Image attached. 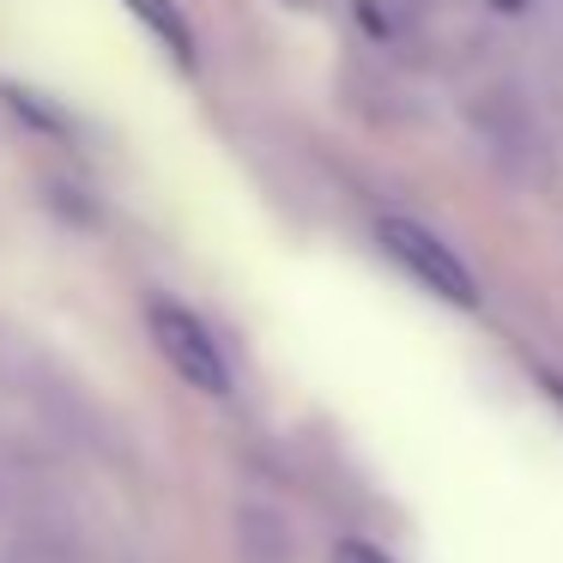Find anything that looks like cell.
<instances>
[{
  "instance_id": "obj_1",
  "label": "cell",
  "mask_w": 563,
  "mask_h": 563,
  "mask_svg": "<svg viewBox=\"0 0 563 563\" xmlns=\"http://www.w3.org/2000/svg\"><path fill=\"white\" fill-rule=\"evenodd\" d=\"M376 243L388 249L394 267H406L418 285H424V291H437L442 303H461V309L478 303L473 267H466V261L454 255V249L442 243L437 231H424L418 219H382V224H376Z\"/></svg>"
},
{
  "instance_id": "obj_2",
  "label": "cell",
  "mask_w": 563,
  "mask_h": 563,
  "mask_svg": "<svg viewBox=\"0 0 563 563\" xmlns=\"http://www.w3.org/2000/svg\"><path fill=\"white\" fill-rule=\"evenodd\" d=\"M146 321H152V340H158L164 364H170L176 376L188 382V388L212 394V400H224V394L236 388L231 357H224V345L212 340V328L195 316V309H183V303H152Z\"/></svg>"
},
{
  "instance_id": "obj_3",
  "label": "cell",
  "mask_w": 563,
  "mask_h": 563,
  "mask_svg": "<svg viewBox=\"0 0 563 563\" xmlns=\"http://www.w3.org/2000/svg\"><path fill=\"white\" fill-rule=\"evenodd\" d=\"M236 558L243 563H297L285 515L267 509V503H243L236 509Z\"/></svg>"
},
{
  "instance_id": "obj_4",
  "label": "cell",
  "mask_w": 563,
  "mask_h": 563,
  "mask_svg": "<svg viewBox=\"0 0 563 563\" xmlns=\"http://www.w3.org/2000/svg\"><path fill=\"white\" fill-rule=\"evenodd\" d=\"M0 563H74V558H67V545L55 533H43L37 521L0 515Z\"/></svg>"
},
{
  "instance_id": "obj_5",
  "label": "cell",
  "mask_w": 563,
  "mask_h": 563,
  "mask_svg": "<svg viewBox=\"0 0 563 563\" xmlns=\"http://www.w3.org/2000/svg\"><path fill=\"white\" fill-rule=\"evenodd\" d=\"M128 13H134L140 25H146L183 67H195V31H188V19H183V7H176V0H128Z\"/></svg>"
},
{
  "instance_id": "obj_6",
  "label": "cell",
  "mask_w": 563,
  "mask_h": 563,
  "mask_svg": "<svg viewBox=\"0 0 563 563\" xmlns=\"http://www.w3.org/2000/svg\"><path fill=\"white\" fill-rule=\"evenodd\" d=\"M333 563H388V558H382L376 545H364V539H345V545L333 551Z\"/></svg>"
}]
</instances>
